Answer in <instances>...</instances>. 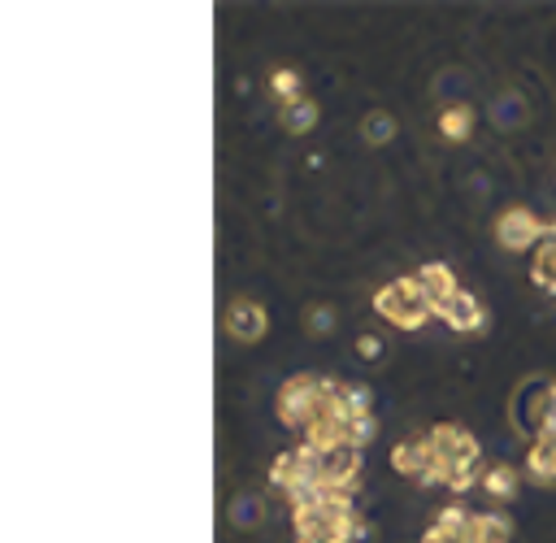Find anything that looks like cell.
I'll list each match as a JSON object with an SVG mask.
<instances>
[{
	"instance_id": "20",
	"label": "cell",
	"mask_w": 556,
	"mask_h": 543,
	"mask_svg": "<svg viewBox=\"0 0 556 543\" xmlns=\"http://www.w3.org/2000/svg\"><path fill=\"white\" fill-rule=\"evenodd\" d=\"M356 352H361L365 361H378V356H382V339H378V334H361V339H356Z\"/></svg>"
},
{
	"instance_id": "19",
	"label": "cell",
	"mask_w": 556,
	"mask_h": 543,
	"mask_svg": "<svg viewBox=\"0 0 556 543\" xmlns=\"http://www.w3.org/2000/svg\"><path fill=\"white\" fill-rule=\"evenodd\" d=\"M235 521H239V526H256V521H261V504H256V500H239V504H235Z\"/></svg>"
},
{
	"instance_id": "12",
	"label": "cell",
	"mask_w": 556,
	"mask_h": 543,
	"mask_svg": "<svg viewBox=\"0 0 556 543\" xmlns=\"http://www.w3.org/2000/svg\"><path fill=\"white\" fill-rule=\"evenodd\" d=\"M282 126L291 130V135H304V130H313L317 126V104L313 100H291V104H282Z\"/></svg>"
},
{
	"instance_id": "8",
	"label": "cell",
	"mask_w": 556,
	"mask_h": 543,
	"mask_svg": "<svg viewBox=\"0 0 556 543\" xmlns=\"http://www.w3.org/2000/svg\"><path fill=\"white\" fill-rule=\"evenodd\" d=\"M413 278H417V282H421V291L434 300V308H439V304H443L452 291H460V287H456V278H452V269H447V265H439V261L421 265Z\"/></svg>"
},
{
	"instance_id": "2",
	"label": "cell",
	"mask_w": 556,
	"mask_h": 543,
	"mask_svg": "<svg viewBox=\"0 0 556 543\" xmlns=\"http://www.w3.org/2000/svg\"><path fill=\"white\" fill-rule=\"evenodd\" d=\"M321 395H326V378H308V374L287 378L282 391H278V417H282L287 426H300V430H304L308 417L317 413Z\"/></svg>"
},
{
	"instance_id": "14",
	"label": "cell",
	"mask_w": 556,
	"mask_h": 543,
	"mask_svg": "<svg viewBox=\"0 0 556 543\" xmlns=\"http://www.w3.org/2000/svg\"><path fill=\"white\" fill-rule=\"evenodd\" d=\"M361 135H365V143H374V148L391 143V135H395V122H391V113H365V122H361Z\"/></svg>"
},
{
	"instance_id": "13",
	"label": "cell",
	"mask_w": 556,
	"mask_h": 543,
	"mask_svg": "<svg viewBox=\"0 0 556 543\" xmlns=\"http://www.w3.org/2000/svg\"><path fill=\"white\" fill-rule=\"evenodd\" d=\"M439 130H443L447 139H469V130H473V109H465V104L443 109V113H439Z\"/></svg>"
},
{
	"instance_id": "18",
	"label": "cell",
	"mask_w": 556,
	"mask_h": 543,
	"mask_svg": "<svg viewBox=\"0 0 556 543\" xmlns=\"http://www.w3.org/2000/svg\"><path fill=\"white\" fill-rule=\"evenodd\" d=\"M304 326H308L313 334H326V330L334 326V308H326V304H317V308H308V313H304Z\"/></svg>"
},
{
	"instance_id": "15",
	"label": "cell",
	"mask_w": 556,
	"mask_h": 543,
	"mask_svg": "<svg viewBox=\"0 0 556 543\" xmlns=\"http://www.w3.org/2000/svg\"><path fill=\"white\" fill-rule=\"evenodd\" d=\"M269 87H274V96H278L282 104H291V100H300V74H295V70H274V78H269Z\"/></svg>"
},
{
	"instance_id": "3",
	"label": "cell",
	"mask_w": 556,
	"mask_h": 543,
	"mask_svg": "<svg viewBox=\"0 0 556 543\" xmlns=\"http://www.w3.org/2000/svg\"><path fill=\"white\" fill-rule=\"evenodd\" d=\"M547 222H539L534 213H526V209H508V213H500L495 217V243L504 248V252H530V248H539L543 239H547Z\"/></svg>"
},
{
	"instance_id": "6",
	"label": "cell",
	"mask_w": 556,
	"mask_h": 543,
	"mask_svg": "<svg viewBox=\"0 0 556 543\" xmlns=\"http://www.w3.org/2000/svg\"><path fill=\"white\" fill-rule=\"evenodd\" d=\"M434 317H443L452 330H478L482 321H486V313H482V304L469 295V291H452L439 308H434Z\"/></svg>"
},
{
	"instance_id": "4",
	"label": "cell",
	"mask_w": 556,
	"mask_h": 543,
	"mask_svg": "<svg viewBox=\"0 0 556 543\" xmlns=\"http://www.w3.org/2000/svg\"><path fill=\"white\" fill-rule=\"evenodd\" d=\"M317 452V473L326 491H348V482L361 469V447L352 443H334V447H313Z\"/></svg>"
},
{
	"instance_id": "16",
	"label": "cell",
	"mask_w": 556,
	"mask_h": 543,
	"mask_svg": "<svg viewBox=\"0 0 556 543\" xmlns=\"http://www.w3.org/2000/svg\"><path fill=\"white\" fill-rule=\"evenodd\" d=\"M374 430H378L374 413H365V417H352V421H348V443H352V447H365V443L374 439Z\"/></svg>"
},
{
	"instance_id": "9",
	"label": "cell",
	"mask_w": 556,
	"mask_h": 543,
	"mask_svg": "<svg viewBox=\"0 0 556 543\" xmlns=\"http://www.w3.org/2000/svg\"><path fill=\"white\" fill-rule=\"evenodd\" d=\"M465 543H508V521L500 513H473Z\"/></svg>"
},
{
	"instance_id": "17",
	"label": "cell",
	"mask_w": 556,
	"mask_h": 543,
	"mask_svg": "<svg viewBox=\"0 0 556 543\" xmlns=\"http://www.w3.org/2000/svg\"><path fill=\"white\" fill-rule=\"evenodd\" d=\"M500 126H521L526 122V104L521 100H513V96H504L500 100V117H495Z\"/></svg>"
},
{
	"instance_id": "1",
	"label": "cell",
	"mask_w": 556,
	"mask_h": 543,
	"mask_svg": "<svg viewBox=\"0 0 556 543\" xmlns=\"http://www.w3.org/2000/svg\"><path fill=\"white\" fill-rule=\"evenodd\" d=\"M374 308H378L382 321H391V326H400V330H413V326H421L426 317H434V300L421 291L417 278H395V282L378 287Z\"/></svg>"
},
{
	"instance_id": "11",
	"label": "cell",
	"mask_w": 556,
	"mask_h": 543,
	"mask_svg": "<svg viewBox=\"0 0 556 543\" xmlns=\"http://www.w3.org/2000/svg\"><path fill=\"white\" fill-rule=\"evenodd\" d=\"M482 495L513 500V495H517V469H513V465H491V469L482 473Z\"/></svg>"
},
{
	"instance_id": "5",
	"label": "cell",
	"mask_w": 556,
	"mask_h": 543,
	"mask_svg": "<svg viewBox=\"0 0 556 543\" xmlns=\"http://www.w3.org/2000/svg\"><path fill=\"white\" fill-rule=\"evenodd\" d=\"M391 460H395V469H400L404 478H417V482H434V456H430V443H426V434L395 443Z\"/></svg>"
},
{
	"instance_id": "10",
	"label": "cell",
	"mask_w": 556,
	"mask_h": 543,
	"mask_svg": "<svg viewBox=\"0 0 556 543\" xmlns=\"http://www.w3.org/2000/svg\"><path fill=\"white\" fill-rule=\"evenodd\" d=\"M530 473L539 478V482H556V434H539L534 443H530Z\"/></svg>"
},
{
	"instance_id": "7",
	"label": "cell",
	"mask_w": 556,
	"mask_h": 543,
	"mask_svg": "<svg viewBox=\"0 0 556 543\" xmlns=\"http://www.w3.org/2000/svg\"><path fill=\"white\" fill-rule=\"evenodd\" d=\"M226 330H230L239 343L261 339V334H265V308H261L256 300H235V304L226 308Z\"/></svg>"
}]
</instances>
